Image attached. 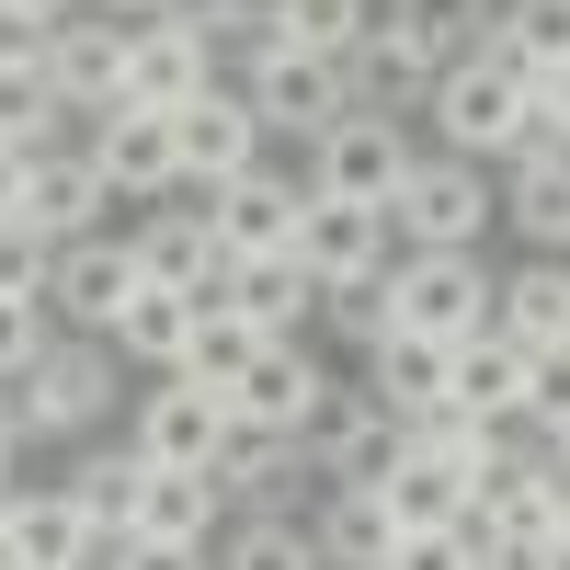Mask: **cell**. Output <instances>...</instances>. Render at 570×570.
Here are the masks:
<instances>
[{"label":"cell","instance_id":"obj_32","mask_svg":"<svg viewBox=\"0 0 570 570\" xmlns=\"http://www.w3.org/2000/svg\"><path fill=\"white\" fill-rule=\"evenodd\" d=\"M502 217L525 228V252L570 263V160H513L502 171Z\"/></svg>","mask_w":570,"mask_h":570},{"label":"cell","instance_id":"obj_47","mask_svg":"<svg viewBox=\"0 0 570 570\" xmlns=\"http://www.w3.org/2000/svg\"><path fill=\"white\" fill-rule=\"evenodd\" d=\"M69 12H91V0H0V23H23V35H58Z\"/></svg>","mask_w":570,"mask_h":570},{"label":"cell","instance_id":"obj_49","mask_svg":"<svg viewBox=\"0 0 570 570\" xmlns=\"http://www.w3.org/2000/svg\"><path fill=\"white\" fill-rule=\"evenodd\" d=\"M12 456H23V411L0 400V480H12Z\"/></svg>","mask_w":570,"mask_h":570},{"label":"cell","instance_id":"obj_37","mask_svg":"<svg viewBox=\"0 0 570 570\" xmlns=\"http://www.w3.org/2000/svg\"><path fill=\"white\" fill-rule=\"evenodd\" d=\"M502 445H513L502 422H468V411H422V422H411V456H445L468 491H480L491 468H502Z\"/></svg>","mask_w":570,"mask_h":570},{"label":"cell","instance_id":"obj_27","mask_svg":"<svg viewBox=\"0 0 570 570\" xmlns=\"http://www.w3.org/2000/svg\"><path fill=\"white\" fill-rule=\"evenodd\" d=\"M445 389H456V354H445V343H422V331H389V343L365 354V400H389L400 422L445 411Z\"/></svg>","mask_w":570,"mask_h":570},{"label":"cell","instance_id":"obj_30","mask_svg":"<svg viewBox=\"0 0 570 570\" xmlns=\"http://www.w3.org/2000/svg\"><path fill=\"white\" fill-rule=\"evenodd\" d=\"M480 58H502L513 80L570 69V0H502V12L480 23Z\"/></svg>","mask_w":570,"mask_h":570},{"label":"cell","instance_id":"obj_35","mask_svg":"<svg viewBox=\"0 0 570 570\" xmlns=\"http://www.w3.org/2000/svg\"><path fill=\"white\" fill-rule=\"evenodd\" d=\"M365 35H376V0H274V35L263 46H308V58L343 69Z\"/></svg>","mask_w":570,"mask_h":570},{"label":"cell","instance_id":"obj_54","mask_svg":"<svg viewBox=\"0 0 570 570\" xmlns=\"http://www.w3.org/2000/svg\"><path fill=\"white\" fill-rule=\"evenodd\" d=\"M491 12H502V0H491Z\"/></svg>","mask_w":570,"mask_h":570},{"label":"cell","instance_id":"obj_41","mask_svg":"<svg viewBox=\"0 0 570 570\" xmlns=\"http://www.w3.org/2000/svg\"><path fill=\"white\" fill-rule=\"evenodd\" d=\"M320 320L343 331L354 354H376V343L400 331V308H389V274H365V285H331V297H320Z\"/></svg>","mask_w":570,"mask_h":570},{"label":"cell","instance_id":"obj_12","mask_svg":"<svg viewBox=\"0 0 570 570\" xmlns=\"http://www.w3.org/2000/svg\"><path fill=\"white\" fill-rule=\"evenodd\" d=\"M126 252H137V274H149V285H183V297H217V285H228V252H217V217H206V195L137 206Z\"/></svg>","mask_w":570,"mask_h":570},{"label":"cell","instance_id":"obj_29","mask_svg":"<svg viewBox=\"0 0 570 570\" xmlns=\"http://www.w3.org/2000/svg\"><path fill=\"white\" fill-rule=\"evenodd\" d=\"M308 537H320V559H331V570H389L400 513H389V491H320Z\"/></svg>","mask_w":570,"mask_h":570},{"label":"cell","instance_id":"obj_53","mask_svg":"<svg viewBox=\"0 0 570 570\" xmlns=\"http://www.w3.org/2000/svg\"><path fill=\"white\" fill-rule=\"evenodd\" d=\"M559 548H570V513H559Z\"/></svg>","mask_w":570,"mask_h":570},{"label":"cell","instance_id":"obj_8","mask_svg":"<svg viewBox=\"0 0 570 570\" xmlns=\"http://www.w3.org/2000/svg\"><path fill=\"white\" fill-rule=\"evenodd\" d=\"M217 35L195 12H149V23H126V104L137 115H183L195 91H217Z\"/></svg>","mask_w":570,"mask_h":570},{"label":"cell","instance_id":"obj_14","mask_svg":"<svg viewBox=\"0 0 570 570\" xmlns=\"http://www.w3.org/2000/svg\"><path fill=\"white\" fill-rule=\"evenodd\" d=\"M126 445L149 456V468H217V445H228V389H195V376H160V389L137 400Z\"/></svg>","mask_w":570,"mask_h":570},{"label":"cell","instance_id":"obj_2","mask_svg":"<svg viewBox=\"0 0 570 570\" xmlns=\"http://www.w3.org/2000/svg\"><path fill=\"white\" fill-rule=\"evenodd\" d=\"M491 297H502V274H491L480 252H400V263H389L400 331H422V343H445V354L491 331Z\"/></svg>","mask_w":570,"mask_h":570},{"label":"cell","instance_id":"obj_21","mask_svg":"<svg viewBox=\"0 0 570 570\" xmlns=\"http://www.w3.org/2000/svg\"><path fill=\"white\" fill-rule=\"evenodd\" d=\"M228 502L217 491V468H149V491H137V525L126 537H160V548H206V537H228Z\"/></svg>","mask_w":570,"mask_h":570},{"label":"cell","instance_id":"obj_20","mask_svg":"<svg viewBox=\"0 0 570 570\" xmlns=\"http://www.w3.org/2000/svg\"><path fill=\"white\" fill-rule=\"evenodd\" d=\"M104 548L115 537L91 525L69 491H12V525H0V559H12V570H91Z\"/></svg>","mask_w":570,"mask_h":570},{"label":"cell","instance_id":"obj_10","mask_svg":"<svg viewBox=\"0 0 570 570\" xmlns=\"http://www.w3.org/2000/svg\"><path fill=\"white\" fill-rule=\"evenodd\" d=\"M91 171H104V195L115 206H171L183 195V149H171V115H137V104H115V115H91Z\"/></svg>","mask_w":570,"mask_h":570},{"label":"cell","instance_id":"obj_5","mask_svg":"<svg viewBox=\"0 0 570 570\" xmlns=\"http://www.w3.org/2000/svg\"><path fill=\"white\" fill-rule=\"evenodd\" d=\"M400 456H411V422L365 389H331V411L308 422V480L320 491H389Z\"/></svg>","mask_w":570,"mask_h":570},{"label":"cell","instance_id":"obj_33","mask_svg":"<svg viewBox=\"0 0 570 570\" xmlns=\"http://www.w3.org/2000/svg\"><path fill=\"white\" fill-rule=\"evenodd\" d=\"M343 91H354V115H422L434 104V69H422L411 46H389V35H365L343 58Z\"/></svg>","mask_w":570,"mask_h":570},{"label":"cell","instance_id":"obj_28","mask_svg":"<svg viewBox=\"0 0 570 570\" xmlns=\"http://www.w3.org/2000/svg\"><path fill=\"white\" fill-rule=\"evenodd\" d=\"M491 331L502 343H525V354H548V343H570V263H513L502 274V297H491Z\"/></svg>","mask_w":570,"mask_h":570},{"label":"cell","instance_id":"obj_40","mask_svg":"<svg viewBox=\"0 0 570 570\" xmlns=\"http://www.w3.org/2000/svg\"><path fill=\"white\" fill-rule=\"evenodd\" d=\"M46 343H58V308H46V297H12V285H0V389H23V376L46 365Z\"/></svg>","mask_w":570,"mask_h":570},{"label":"cell","instance_id":"obj_16","mask_svg":"<svg viewBox=\"0 0 570 570\" xmlns=\"http://www.w3.org/2000/svg\"><path fill=\"white\" fill-rule=\"evenodd\" d=\"M46 80H58L69 115H115L126 104V23L115 12H69L46 35Z\"/></svg>","mask_w":570,"mask_h":570},{"label":"cell","instance_id":"obj_18","mask_svg":"<svg viewBox=\"0 0 570 570\" xmlns=\"http://www.w3.org/2000/svg\"><path fill=\"white\" fill-rule=\"evenodd\" d=\"M104 171H91V149H46L35 171H23V240H46V252H69V240H91L104 228Z\"/></svg>","mask_w":570,"mask_h":570},{"label":"cell","instance_id":"obj_50","mask_svg":"<svg viewBox=\"0 0 570 570\" xmlns=\"http://www.w3.org/2000/svg\"><path fill=\"white\" fill-rule=\"evenodd\" d=\"M91 12H115V23H149V12H171V0H91Z\"/></svg>","mask_w":570,"mask_h":570},{"label":"cell","instance_id":"obj_7","mask_svg":"<svg viewBox=\"0 0 570 570\" xmlns=\"http://www.w3.org/2000/svg\"><path fill=\"white\" fill-rule=\"evenodd\" d=\"M422 115H434V137H445V149L456 160H513V126H525V80H513L502 58H456V69H434V104H422Z\"/></svg>","mask_w":570,"mask_h":570},{"label":"cell","instance_id":"obj_44","mask_svg":"<svg viewBox=\"0 0 570 570\" xmlns=\"http://www.w3.org/2000/svg\"><path fill=\"white\" fill-rule=\"evenodd\" d=\"M480 570H570V548H559L548 525H491V548H480Z\"/></svg>","mask_w":570,"mask_h":570},{"label":"cell","instance_id":"obj_13","mask_svg":"<svg viewBox=\"0 0 570 570\" xmlns=\"http://www.w3.org/2000/svg\"><path fill=\"white\" fill-rule=\"evenodd\" d=\"M206 217H217V252H228V263H274V252H297L308 183L263 160V171H240V183H217V195H206Z\"/></svg>","mask_w":570,"mask_h":570},{"label":"cell","instance_id":"obj_31","mask_svg":"<svg viewBox=\"0 0 570 570\" xmlns=\"http://www.w3.org/2000/svg\"><path fill=\"white\" fill-rule=\"evenodd\" d=\"M480 23H491V0H389V12H376V35H389V46H411L422 69L480 58Z\"/></svg>","mask_w":570,"mask_h":570},{"label":"cell","instance_id":"obj_1","mask_svg":"<svg viewBox=\"0 0 570 570\" xmlns=\"http://www.w3.org/2000/svg\"><path fill=\"white\" fill-rule=\"evenodd\" d=\"M491 217H502V171H491V160L422 149L411 183L389 195V240H400V252H480Z\"/></svg>","mask_w":570,"mask_h":570},{"label":"cell","instance_id":"obj_25","mask_svg":"<svg viewBox=\"0 0 570 570\" xmlns=\"http://www.w3.org/2000/svg\"><path fill=\"white\" fill-rule=\"evenodd\" d=\"M195 320H206V297H183V285H137L126 320H115V365L183 376V354H195Z\"/></svg>","mask_w":570,"mask_h":570},{"label":"cell","instance_id":"obj_6","mask_svg":"<svg viewBox=\"0 0 570 570\" xmlns=\"http://www.w3.org/2000/svg\"><path fill=\"white\" fill-rule=\"evenodd\" d=\"M411 160H422V149H411V115H343V126L308 149V195H320V206H376V217H389V195L411 183Z\"/></svg>","mask_w":570,"mask_h":570},{"label":"cell","instance_id":"obj_26","mask_svg":"<svg viewBox=\"0 0 570 570\" xmlns=\"http://www.w3.org/2000/svg\"><path fill=\"white\" fill-rule=\"evenodd\" d=\"M445 411H468V422H502V434H525V343H502V331L456 343V389H445Z\"/></svg>","mask_w":570,"mask_h":570},{"label":"cell","instance_id":"obj_11","mask_svg":"<svg viewBox=\"0 0 570 570\" xmlns=\"http://www.w3.org/2000/svg\"><path fill=\"white\" fill-rule=\"evenodd\" d=\"M137 252L115 240V228H91V240H69L58 252V274H46V308H58V331H80V343H115V320H126V297H137Z\"/></svg>","mask_w":570,"mask_h":570},{"label":"cell","instance_id":"obj_48","mask_svg":"<svg viewBox=\"0 0 570 570\" xmlns=\"http://www.w3.org/2000/svg\"><path fill=\"white\" fill-rule=\"evenodd\" d=\"M23 171H35L23 149H0V228H23Z\"/></svg>","mask_w":570,"mask_h":570},{"label":"cell","instance_id":"obj_42","mask_svg":"<svg viewBox=\"0 0 570 570\" xmlns=\"http://www.w3.org/2000/svg\"><path fill=\"white\" fill-rule=\"evenodd\" d=\"M480 548H491L480 513H468V525H411V537L389 548V570H480Z\"/></svg>","mask_w":570,"mask_h":570},{"label":"cell","instance_id":"obj_23","mask_svg":"<svg viewBox=\"0 0 570 570\" xmlns=\"http://www.w3.org/2000/svg\"><path fill=\"white\" fill-rule=\"evenodd\" d=\"M468 513H480V525H548V537H559L570 480L548 468V445H537V434H513V445H502V468L480 480V502H468Z\"/></svg>","mask_w":570,"mask_h":570},{"label":"cell","instance_id":"obj_43","mask_svg":"<svg viewBox=\"0 0 570 570\" xmlns=\"http://www.w3.org/2000/svg\"><path fill=\"white\" fill-rule=\"evenodd\" d=\"M548 422H570V343L525 354V434H548Z\"/></svg>","mask_w":570,"mask_h":570},{"label":"cell","instance_id":"obj_15","mask_svg":"<svg viewBox=\"0 0 570 570\" xmlns=\"http://www.w3.org/2000/svg\"><path fill=\"white\" fill-rule=\"evenodd\" d=\"M320 411H331V376L308 365V343H263L252 376L228 389V422H252V434H297V445H308Z\"/></svg>","mask_w":570,"mask_h":570},{"label":"cell","instance_id":"obj_45","mask_svg":"<svg viewBox=\"0 0 570 570\" xmlns=\"http://www.w3.org/2000/svg\"><path fill=\"white\" fill-rule=\"evenodd\" d=\"M91 570H217V559H206V548H160V537H115Z\"/></svg>","mask_w":570,"mask_h":570},{"label":"cell","instance_id":"obj_22","mask_svg":"<svg viewBox=\"0 0 570 570\" xmlns=\"http://www.w3.org/2000/svg\"><path fill=\"white\" fill-rule=\"evenodd\" d=\"M297 480H308V445H297V434H252V422H228L217 491L240 502V513H297Z\"/></svg>","mask_w":570,"mask_h":570},{"label":"cell","instance_id":"obj_36","mask_svg":"<svg viewBox=\"0 0 570 570\" xmlns=\"http://www.w3.org/2000/svg\"><path fill=\"white\" fill-rule=\"evenodd\" d=\"M217 570H331L308 513H240V525L217 537Z\"/></svg>","mask_w":570,"mask_h":570},{"label":"cell","instance_id":"obj_9","mask_svg":"<svg viewBox=\"0 0 570 570\" xmlns=\"http://www.w3.org/2000/svg\"><path fill=\"white\" fill-rule=\"evenodd\" d=\"M171 149H183V195H217V183H240V171L274 160V137L240 104V80H217V91H195V104L171 115Z\"/></svg>","mask_w":570,"mask_h":570},{"label":"cell","instance_id":"obj_46","mask_svg":"<svg viewBox=\"0 0 570 570\" xmlns=\"http://www.w3.org/2000/svg\"><path fill=\"white\" fill-rule=\"evenodd\" d=\"M46 274H58V252L23 240V228H0V285H12V297H46Z\"/></svg>","mask_w":570,"mask_h":570},{"label":"cell","instance_id":"obj_52","mask_svg":"<svg viewBox=\"0 0 570 570\" xmlns=\"http://www.w3.org/2000/svg\"><path fill=\"white\" fill-rule=\"evenodd\" d=\"M12 491H23V480H0V525H12Z\"/></svg>","mask_w":570,"mask_h":570},{"label":"cell","instance_id":"obj_51","mask_svg":"<svg viewBox=\"0 0 570 570\" xmlns=\"http://www.w3.org/2000/svg\"><path fill=\"white\" fill-rule=\"evenodd\" d=\"M537 445H548V468H559V480H570V422H548V434H537Z\"/></svg>","mask_w":570,"mask_h":570},{"label":"cell","instance_id":"obj_39","mask_svg":"<svg viewBox=\"0 0 570 570\" xmlns=\"http://www.w3.org/2000/svg\"><path fill=\"white\" fill-rule=\"evenodd\" d=\"M468 502H480V491H468L445 456H400V480H389V513H400V537H411V525H468Z\"/></svg>","mask_w":570,"mask_h":570},{"label":"cell","instance_id":"obj_38","mask_svg":"<svg viewBox=\"0 0 570 570\" xmlns=\"http://www.w3.org/2000/svg\"><path fill=\"white\" fill-rule=\"evenodd\" d=\"M252 354H263V331L228 308V297H206V320H195V354H183V376H195V389H240L252 376Z\"/></svg>","mask_w":570,"mask_h":570},{"label":"cell","instance_id":"obj_3","mask_svg":"<svg viewBox=\"0 0 570 570\" xmlns=\"http://www.w3.org/2000/svg\"><path fill=\"white\" fill-rule=\"evenodd\" d=\"M12 411H23V445H80V434H104V411H115V343L58 331Z\"/></svg>","mask_w":570,"mask_h":570},{"label":"cell","instance_id":"obj_19","mask_svg":"<svg viewBox=\"0 0 570 570\" xmlns=\"http://www.w3.org/2000/svg\"><path fill=\"white\" fill-rule=\"evenodd\" d=\"M297 263L320 274V297H331V285L389 274L400 240H389V217H376V206H320V195H308V217H297Z\"/></svg>","mask_w":570,"mask_h":570},{"label":"cell","instance_id":"obj_4","mask_svg":"<svg viewBox=\"0 0 570 570\" xmlns=\"http://www.w3.org/2000/svg\"><path fill=\"white\" fill-rule=\"evenodd\" d=\"M240 104L263 115V137L320 149V137L354 115V91H343V69H331V58H308V46H252V58H240Z\"/></svg>","mask_w":570,"mask_h":570},{"label":"cell","instance_id":"obj_34","mask_svg":"<svg viewBox=\"0 0 570 570\" xmlns=\"http://www.w3.org/2000/svg\"><path fill=\"white\" fill-rule=\"evenodd\" d=\"M58 491H69V502H80L104 537H126V525H137V491H149V456H137V445H91Z\"/></svg>","mask_w":570,"mask_h":570},{"label":"cell","instance_id":"obj_24","mask_svg":"<svg viewBox=\"0 0 570 570\" xmlns=\"http://www.w3.org/2000/svg\"><path fill=\"white\" fill-rule=\"evenodd\" d=\"M228 308H240L263 343H297V320H320V274L297 263V252H274V263H228V285H217Z\"/></svg>","mask_w":570,"mask_h":570},{"label":"cell","instance_id":"obj_55","mask_svg":"<svg viewBox=\"0 0 570 570\" xmlns=\"http://www.w3.org/2000/svg\"><path fill=\"white\" fill-rule=\"evenodd\" d=\"M0 570H12V559H0Z\"/></svg>","mask_w":570,"mask_h":570},{"label":"cell","instance_id":"obj_17","mask_svg":"<svg viewBox=\"0 0 570 570\" xmlns=\"http://www.w3.org/2000/svg\"><path fill=\"white\" fill-rule=\"evenodd\" d=\"M58 126H69V104H58V80H46V35L0 23V149L46 160V149H69Z\"/></svg>","mask_w":570,"mask_h":570}]
</instances>
